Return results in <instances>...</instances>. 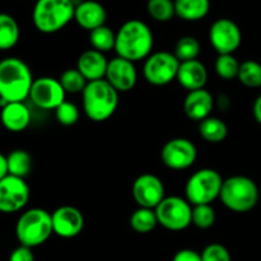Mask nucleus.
Segmentation results:
<instances>
[{
  "label": "nucleus",
  "mask_w": 261,
  "mask_h": 261,
  "mask_svg": "<svg viewBox=\"0 0 261 261\" xmlns=\"http://www.w3.org/2000/svg\"><path fill=\"white\" fill-rule=\"evenodd\" d=\"M109 66V60L105 54L97 50H86L81 54L76 61V69L88 82L105 79Z\"/></svg>",
  "instance_id": "aec40b11"
},
{
  "label": "nucleus",
  "mask_w": 261,
  "mask_h": 261,
  "mask_svg": "<svg viewBox=\"0 0 261 261\" xmlns=\"http://www.w3.org/2000/svg\"><path fill=\"white\" fill-rule=\"evenodd\" d=\"M55 117L59 124L64 126H71L79 120V109L70 101H64L55 110Z\"/></svg>",
  "instance_id": "72a5a7b5"
},
{
  "label": "nucleus",
  "mask_w": 261,
  "mask_h": 261,
  "mask_svg": "<svg viewBox=\"0 0 261 261\" xmlns=\"http://www.w3.org/2000/svg\"><path fill=\"white\" fill-rule=\"evenodd\" d=\"M154 211L158 224L168 231H184L191 224L193 205L180 196H166Z\"/></svg>",
  "instance_id": "6e6552de"
},
{
  "label": "nucleus",
  "mask_w": 261,
  "mask_h": 261,
  "mask_svg": "<svg viewBox=\"0 0 261 261\" xmlns=\"http://www.w3.org/2000/svg\"><path fill=\"white\" fill-rule=\"evenodd\" d=\"M259 196V188L254 180L237 175L223 181L219 199L229 211L234 213H247L256 206Z\"/></svg>",
  "instance_id": "423d86ee"
},
{
  "label": "nucleus",
  "mask_w": 261,
  "mask_h": 261,
  "mask_svg": "<svg viewBox=\"0 0 261 261\" xmlns=\"http://www.w3.org/2000/svg\"><path fill=\"white\" fill-rule=\"evenodd\" d=\"M132 194L139 208L155 209L166 198L162 180L152 173H143L135 178Z\"/></svg>",
  "instance_id": "4468645a"
},
{
  "label": "nucleus",
  "mask_w": 261,
  "mask_h": 261,
  "mask_svg": "<svg viewBox=\"0 0 261 261\" xmlns=\"http://www.w3.org/2000/svg\"><path fill=\"white\" fill-rule=\"evenodd\" d=\"M198 150L195 144L186 138H173L163 145L161 160L166 167L175 171L188 170L195 163Z\"/></svg>",
  "instance_id": "9b49d317"
},
{
  "label": "nucleus",
  "mask_w": 261,
  "mask_h": 261,
  "mask_svg": "<svg viewBox=\"0 0 261 261\" xmlns=\"http://www.w3.org/2000/svg\"><path fill=\"white\" fill-rule=\"evenodd\" d=\"M180 61L175 54L168 51H158L145 59L143 75L149 84L163 87L175 81L177 76Z\"/></svg>",
  "instance_id": "1a4fd4ad"
},
{
  "label": "nucleus",
  "mask_w": 261,
  "mask_h": 261,
  "mask_svg": "<svg viewBox=\"0 0 261 261\" xmlns=\"http://www.w3.org/2000/svg\"><path fill=\"white\" fill-rule=\"evenodd\" d=\"M0 121L8 132L20 133L30 125L31 111L24 102L5 103L0 111Z\"/></svg>",
  "instance_id": "412c9836"
},
{
  "label": "nucleus",
  "mask_w": 261,
  "mask_h": 261,
  "mask_svg": "<svg viewBox=\"0 0 261 261\" xmlns=\"http://www.w3.org/2000/svg\"><path fill=\"white\" fill-rule=\"evenodd\" d=\"M154 37L149 25L139 19L126 20L116 32L115 51L117 56L132 63L152 55Z\"/></svg>",
  "instance_id": "f257e3e1"
},
{
  "label": "nucleus",
  "mask_w": 261,
  "mask_h": 261,
  "mask_svg": "<svg viewBox=\"0 0 261 261\" xmlns=\"http://www.w3.org/2000/svg\"><path fill=\"white\" fill-rule=\"evenodd\" d=\"M129 223L133 231H135L137 233H149L158 226L157 214H155L154 209L138 208L130 216Z\"/></svg>",
  "instance_id": "a878e982"
},
{
  "label": "nucleus",
  "mask_w": 261,
  "mask_h": 261,
  "mask_svg": "<svg viewBox=\"0 0 261 261\" xmlns=\"http://www.w3.org/2000/svg\"><path fill=\"white\" fill-rule=\"evenodd\" d=\"M176 81L182 88L188 89L189 92L205 88V84L208 82L206 66L198 59L180 63Z\"/></svg>",
  "instance_id": "a211bd4d"
},
{
  "label": "nucleus",
  "mask_w": 261,
  "mask_h": 261,
  "mask_svg": "<svg viewBox=\"0 0 261 261\" xmlns=\"http://www.w3.org/2000/svg\"><path fill=\"white\" fill-rule=\"evenodd\" d=\"M107 13L103 5L96 0H82L75 5L74 20L81 28L86 31H93L105 25Z\"/></svg>",
  "instance_id": "f3484780"
},
{
  "label": "nucleus",
  "mask_w": 261,
  "mask_h": 261,
  "mask_svg": "<svg viewBox=\"0 0 261 261\" xmlns=\"http://www.w3.org/2000/svg\"><path fill=\"white\" fill-rule=\"evenodd\" d=\"M83 111L89 120L103 122L109 120L119 106V92L106 81L88 82L82 93Z\"/></svg>",
  "instance_id": "7ed1b4c3"
},
{
  "label": "nucleus",
  "mask_w": 261,
  "mask_h": 261,
  "mask_svg": "<svg viewBox=\"0 0 261 261\" xmlns=\"http://www.w3.org/2000/svg\"><path fill=\"white\" fill-rule=\"evenodd\" d=\"M240 65L241 64L237 61L233 54H228V55H218L216 60V71L218 74L219 78L226 79V81H231V79L237 78L240 70Z\"/></svg>",
  "instance_id": "473e14b6"
},
{
  "label": "nucleus",
  "mask_w": 261,
  "mask_h": 261,
  "mask_svg": "<svg viewBox=\"0 0 261 261\" xmlns=\"http://www.w3.org/2000/svg\"><path fill=\"white\" fill-rule=\"evenodd\" d=\"M30 186L24 178L8 175L0 180V213L12 214L22 211L30 200Z\"/></svg>",
  "instance_id": "9d476101"
},
{
  "label": "nucleus",
  "mask_w": 261,
  "mask_h": 261,
  "mask_svg": "<svg viewBox=\"0 0 261 261\" xmlns=\"http://www.w3.org/2000/svg\"><path fill=\"white\" fill-rule=\"evenodd\" d=\"M89 42H91L93 50L99 51L102 54L109 53V51L115 50L116 33L106 24L101 25L89 32Z\"/></svg>",
  "instance_id": "bb28decb"
},
{
  "label": "nucleus",
  "mask_w": 261,
  "mask_h": 261,
  "mask_svg": "<svg viewBox=\"0 0 261 261\" xmlns=\"http://www.w3.org/2000/svg\"><path fill=\"white\" fill-rule=\"evenodd\" d=\"M30 66L19 58L0 60V101L2 107L10 102H24L30 97L33 84Z\"/></svg>",
  "instance_id": "f03ea898"
},
{
  "label": "nucleus",
  "mask_w": 261,
  "mask_h": 261,
  "mask_svg": "<svg viewBox=\"0 0 261 261\" xmlns=\"http://www.w3.org/2000/svg\"><path fill=\"white\" fill-rule=\"evenodd\" d=\"M20 31L17 20L7 13H0V50L14 47L19 41Z\"/></svg>",
  "instance_id": "5701e85b"
},
{
  "label": "nucleus",
  "mask_w": 261,
  "mask_h": 261,
  "mask_svg": "<svg viewBox=\"0 0 261 261\" xmlns=\"http://www.w3.org/2000/svg\"><path fill=\"white\" fill-rule=\"evenodd\" d=\"M147 12L155 22H168L176 15L173 0H148Z\"/></svg>",
  "instance_id": "cd10ccee"
},
{
  "label": "nucleus",
  "mask_w": 261,
  "mask_h": 261,
  "mask_svg": "<svg viewBox=\"0 0 261 261\" xmlns=\"http://www.w3.org/2000/svg\"><path fill=\"white\" fill-rule=\"evenodd\" d=\"M65 96L66 93L59 79L53 76H41L33 81L28 98L38 109L55 111L64 101H66Z\"/></svg>",
  "instance_id": "ddd939ff"
},
{
  "label": "nucleus",
  "mask_w": 261,
  "mask_h": 261,
  "mask_svg": "<svg viewBox=\"0 0 261 261\" xmlns=\"http://www.w3.org/2000/svg\"><path fill=\"white\" fill-rule=\"evenodd\" d=\"M54 234L51 213L42 208H32L20 214L15 224V236L22 246H41Z\"/></svg>",
  "instance_id": "39448f33"
},
{
  "label": "nucleus",
  "mask_w": 261,
  "mask_h": 261,
  "mask_svg": "<svg viewBox=\"0 0 261 261\" xmlns=\"http://www.w3.org/2000/svg\"><path fill=\"white\" fill-rule=\"evenodd\" d=\"M214 98L209 91L205 88L198 91L189 92L184 101V111L185 115L193 121H203L211 116L213 111Z\"/></svg>",
  "instance_id": "6ab92c4d"
},
{
  "label": "nucleus",
  "mask_w": 261,
  "mask_h": 261,
  "mask_svg": "<svg viewBox=\"0 0 261 261\" xmlns=\"http://www.w3.org/2000/svg\"><path fill=\"white\" fill-rule=\"evenodd\" d=\"M107 82L116 89L119 93L132 91L138 82V73L134 63L122 59L120 56L109 60L106 76Z\"/></svg>",
  "instance_id": "dca6fc26"
},
{
  "label": "nucleus",
  "mask_w": 261,
  "mask_h": 261,
  "mask_svg": "<svg viewBox=\"0 0 261 261\" xmlns=\"http://www.w3.org/2000/svg\"><path fill=\"white\" fill-rule=\"evenodd\" d=\"M74 13L73 0H36L32 20L38 32L53 35L74 20Z\"/></svg>",
  "instance_id": "20e7f679"
},
{
  "label": "nucleus",
  "mask_w": 261,
  "mask_h": 261,
  "mask_svg": "<svg viewBox=\"0 0 261 261\" xmlns=\"http://www.w3.org/2000/svg\"><path fill=\"white\" fill-rule=\"evenodd\" d=\"M199 134L208 143L217 144L226 139L228 135V127L224 124L223 120L209 116L199 122Z\"/></svg>",
  "instance_id": "b1692460"
},
{
  "label": "nucleus",
  "mask_w": 261,
  "mask_h": 261,
  "mask_svg": "<svg viewBox=\"0 0 261 261\" xmlns=\"http://www.w3.org/2000/svg\"><path fill=\"white\" fill-rule=\"evenodd\" d=\"M8 261H35V255H33L32 249L19 245L17 249L10 252Z\"/></svg>",
  "instance_id": "c9c22d12"
},
{
  "label": "nucleus",
  "mask_w": 261,
  "mask_h": 261,
  "mask_svg": "<svg viewBox=\"0 0 261 261\" xmlns=\"http://www.w3.org/2000/svg\"><path fill=\"white\" fill-rule=\"evenodd\" d=\"M240 83L249 88L261 87V64L255 60H246L240 65L239 70Z\"/></svg>",
  "instance_id": "c85d7f7f"
},
{
  "label": "nucleus",
  "mask_w": 261,
  "mask_h": 261,
  "mask_svg": "<svg viewBox=\"0 0 261 261\" xmlns=\"http://www.w3.org/2000/svg\"><path fill=\"white\" fill-rule=\"evenodd\" d=\"M173 54L180 63L196 60L200 54V43L193 36H184L176 43Z\"/></svg>",
  "instance_id": "c756f323"
},
{
  "label": "nucleus",
  "mask_w": 261,
  "mask_h": 261,
  "mask_svg": "<svg viewBox=\"0 0 261 261\" xmlns=\"http://www.w3.org/2000/svg\"><path fill=\"white\" fill-rule=\"evenodd\" d=\"M59 81H60L65 93L70 94H82L84 89H86L87 84H88V81L82 75V73L76 68L66 69V70L61 74Z\"/></svg>",
  "instance_id": "7c9ffc66"
},
{
  "label": "nucleus",
  "mask_w": 261,
  "mask_h": 261,
  "mask_svg": "<svg viewBox=\"0 0 261 261\" xmlns=\"http://www.w3.org/2000/svg\"><path fill=\"white\" fill-rule=\"evenodd\" d=\"M216 211L211 204H203V205L193 206V217H191V224L200 229H208L216 223Z\"/></svg>",
  "instance_id": "2f4dec72"
},
{
  "label": "nucleus",
  "mask_w": 261,
  "mask_h": 261,
  "mask_svg": "<svg viewBox=\"0 0 261 261\" xmlns=\"http://www.w3.org/2000/svg\"><path fill=\"white\" fill-rule=\"evenodd\" d=\"M51 218L54 233L61 239H74L84 228V216L75 206H60L51 213Z\"/></svg>",
  "instance_id": "2eb2a0df"
},
{
  "label": "nucleus",
  "mask_w": 261,
  "mask_h": 261,
  "mask_svg": "<svg viewBox=\"0 0 261 261\" xmlns=\"http://www.w3.org/2000/svg\"><path fill=\"white\" fill-rule=\"evenodd\" d=\"M252 114H254L255 120L261 125V94L255 99L254 106H252Z\"/></svg>",
  "instance_id": "4c0bfd02"
},
{
  "label": "nucleus",
  "mask_w": 261,
  "mask_h": 261,
  "mask_svg": "<svg viewBox=\"0 0 261 261\" xmlns=\"http://www.w3.org/2000/svg\"><path fill=\"white\" fill-rule=\"evenodd\" d=\"M203 261H231V255L226 246L221 244H211L201 251Z\"/></svg>",
  "instance_id": "f704fd0d"
},
{
  "label": "nucleus",
  "mask_w": 261,
  "mask_h": 261,
  "mask_svg": "<svg viewBox=\"0 0 261 261\" xmlns=\"http://www.w3.org/2000/svg\"><path fill=\"white\" fill-rule=\"evenodd\" d=\"M8 163H7V155L0 153V180L8 176Z\"/></svg>",
  "instance_id": "58836bf2"
},
{
  "label": "nucleus",
  "mask_w": 261,
  "mask_h": 261,
  "mask_svg": "<svg viewBox=\"0 0 261 261\" xmlns=\"http://www.w3.org/2000/svg\"><path fill=\"white\" fill-rule=\"evenodd\" d=\"M176 17L186 22L204 19L211 10V0H173Z\"/></svg>",
  "instance_id": "4be33fe9"
},
{
  "label": "nucleus",
  "mask_w": 261,
  "mask_h": 261,
  "mask_svg": "<svg viewBox=\"0 0 261 261\" xmlns=\"http://www.w3.org/2000/svg\"><path fill=\"white\" fill-rule=\"evenodd\" d=\"M209 41L218 55L233 54L242 42V33L236 22L219 18L209 28Z\"/></svg>",
  "instance_id": "f8f14e48"
},
{
  "label": "nucleus",
  "mask_w": 261,
  "mask_h": 261,
  "mask_svg": "<svg viewBox=\"0 0 261 261\" xmlns=\"http://www.w3.org/2000/svg\"><path fill=\"white\" fill-rule=\"evenodd\" d=\"M223 178L213 168H201L189 177L185 186L186 200L191 205L212 204L219 198Z\"/></svg>",
  "instance_id": "0eeeda50"
},
{
  "label": "nucleus",
  "mask_w": 261,
  "mask_h": 261,
  "mask_svg": "<svg viewBox=\"0 0 261 261\" xmlns=\"http://www.w3.org/2000/svg\"><path fill=\"white\" fill-rule=\"evenodd\" d=\"M8 173L15 177L25 178L32 171V157L24 149H14L7 155Z\"/></svg>",
  "instance_id": "393cba45"
},
{
  "label": "nucleus",
  "mask_w": 261,
  "mask_h": 261,
  "mask_svg": "<svg viewBox=\"0 0 261 261\" xmlns=\"http://www.w3.org/2000/svg\"><path fill=\"white\" fill-rule=\"evenodd\" d=\"M172 261H203L201 255L191 249H182L177 251L173 256Z\"/></svg>",
  "instance_id": "e433bc0d"
}]
</instances>
